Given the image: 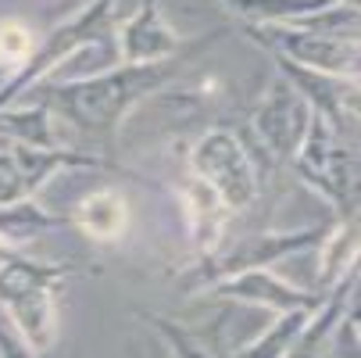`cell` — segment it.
I'll use <instances>...</instances> for the list:
<instances>
[{"instance_id": "cell-1", "label": "cell", "mask_w": 361, "mask_h": 358, "mask_svg": "<svg viewBox=\"0 0 361 358\" xmlns=\"http://www.w3.org/2000/svg\"><path fill=\"white\" fill-rule=\"evenodd\" d=\"M79 222L90 237L97 240H115L126 233V222H129V208H126V201L111 190H100L93 197L82 201V208H79Z\"/></svg>"}, {"instance_id": "cell-2", "label": "cell", "mask_w": 361, "mask_h": 358, "mask_svg": "<svg viewBox=\"0 0 361 358\" xmlns=\"http://www.w3.org/2000/svg\"><path fill=\"white\" fill-rule=\"evenodd\" d=\"M32 54V32L22 22H0V61H25Z\"/></svg>"}]
</instances>
